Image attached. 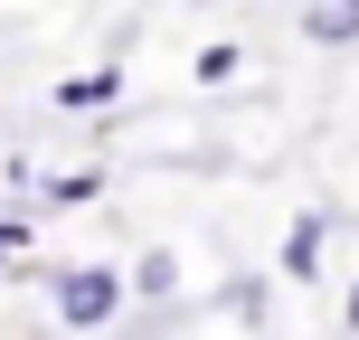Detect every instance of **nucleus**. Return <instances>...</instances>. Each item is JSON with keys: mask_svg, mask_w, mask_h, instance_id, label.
<instances>
[{"mask_svg": "<svg viewBox=\"0 0 359 340\" xmlns=\"http://www.w3.org/2000/svg\"><path fill=\"white\" fill-rule=\"evenodd\" d=\"M38 284H48V312H57V331H114L133 312V274L114 265V255H67V265H48L38 274Z\"/></svg>", "mask_w": 359, "mask_h": 340, "instance_id": "obj_1", "label": "nucleus"}, {"mask_svg": "<svg viewBox=\"0 0 359 340\" xmlns=\"http://www.w3.org/2000/svg\"><path fill=\"white\" fill-rule=\"evenodd\" d=\"M322 265H331V217H322V208H303V217L284 227V246H274V274L303 293V284H322Z\"/></svg>", "mask_w": 359, "mask_h": 340, "instance_id": "obj_2", "label": "nucleus"}, {"mask_svg": "<svg viewBox=\"0 0 359 340\" xmlns=\"http://www.w3.org/2000/svg\"><path fill=\"white\" fill-rule=\"evenodd\" d=\"M114 95H123V67L104 57V67H76V76H57V86H48V104L67 114V123H86V114H114Z\"/></svg>", "mask_w": 359, "mask_h": 340, "instance_id": "obj_3", "label": "nucleus"}, {"mask_svg": "<svg viewBox=\"0 0 359 340\" xmlns=\"http://www.w3.org/2000/svg\"><path fill=\"white\" fill-rule=\"evenodd\" d=\"M208 312H217L227 331H265V322H274V274H227V284L208 293Z\"/></svg>", "mask_w": 359, "mask_h": 340, "instance_id": "obj_4", "label": "nucleus"}, {"mask_svg": "<svg viewBox=\"0 0 359 340\" xmlns=\"http://www.w3.org/2000/svg\"><path fill=\"white\" fill-rule=\"evenodd\" d=\"M104 189H114V170H104V161H67V170H38V189H29V198L67 217V208H95Z\"/></svg>", "mask_w": 359, "mask_h": 340, "instance_id": "obj_5", "label": "nucleus"}, {"mask_svg": "<svg viewBox=\"0 0 359 340\" xmlns=\"http://www.w3.org/2000/svg\"><path fill=\"white\" fill-rule=\"evenodd\" d=\"M293 29L312 48H359V0H293Z\"/></svg>", "mask_w": 359, "mask_h": 340, "instance_id": "obj_6", "label": "nucleus"}, {"mask_svg": "<svg viewBox=\"0 0 359 340\" xmlns=\"http://www.w3.org/2000/svg\"><path fill=\"white\" fill-rule=\"evenodd\" d=\"M123 274H133V303H180V284H189L180 274V246H142Z\"/></svg>", "mask_w": 359, "mask_h": 340, "instance_id": "obj_7", "label": "nucleus"}, {"mask_svg": "<svg viewBox=\"0 0 359 340\" xmlns=\"http://www.w3.org/2000/svg\"><path fill=\"white\" fill-rule=\"evenodd\" d=\"M10 274H48V265H38V217H0V284H10Z\"/></svg>", "mask_w": 359, "mask_h": 340, "instance_id": "obj_8", "label": "nucleus"}, {"mask_svg": "<svg viewBox=\"0 0 359 340\" xmlns=\"http://www.w3.org/2000/svg\"><path fill=\"white\" fill-rule=\"evenodd\" d=\"M236 67H246V48H236V38H208V48L189 57V76H198V86H236Z\"/></svg>", "mask_w": 359, "mask_h": 340, "instance_id": "obj_9", "label": "nucleus"}, {"mask_svg": "<svg viewBox=\"0 0 359 340\" xmlns=\"http://www.w3.org/2000/svg\"><path fill=\"white\" fill-rule=\"evenodd\" d=\"M341 331L359 340V274H350V293H341Z\"/></svg>", "mask_w": 359, "mask_h": 340, "instance_id": "obj_10", "label": "nucleus"}, {"mask_svg": "<svg viewBox=\"0 0 359 340\" xmlns=\"http://www.w3.org/2000/svg\"><path fill=\"white\" fill-rule=\"evenodd\" d=\"M198 10H217V0H198Z\"/></svg>", "mask_w": 359, "mask_h": 340, "instance_id": "obj_11", "label": "nucleus"}]
</instances>
